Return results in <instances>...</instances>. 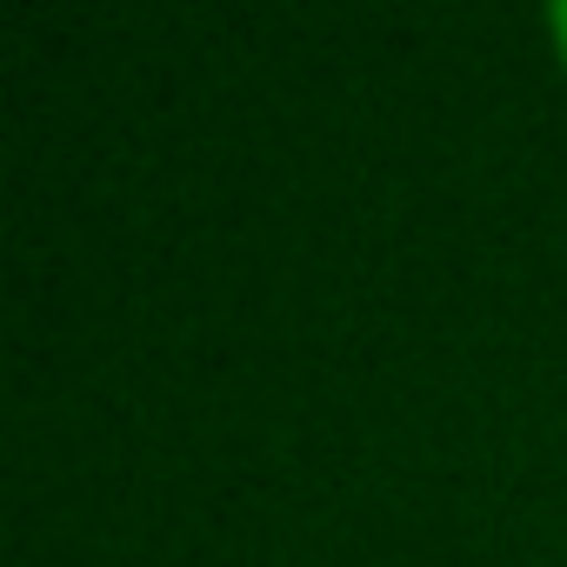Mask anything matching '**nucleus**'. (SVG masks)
I'll return each instance as SVG.
<instances>
[{
  "label": "nucleus",
  "instance_id": "1",
  "mask_svg": "<svg viewBox=\"0 0 567 567\" xmlns=\"http://www.w3.org/2000/svg\"><path fill=\"white\" fill-rule=\"evenodd\" d=\"M554 28H560V41H567V0H560V8H554Z\"/></svg>",
  "mask_w": 567,
  "mask_h": 567
}]
</instances>
